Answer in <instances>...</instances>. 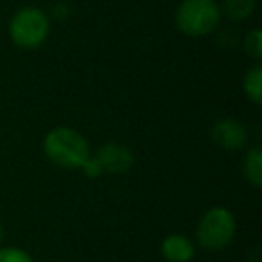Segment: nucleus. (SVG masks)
Here are the masks:
<instances>
[{
	"label": "nucleus",
	"mask_w": 262,
	"mask_h": 262,
	"mask_svg": "<svg viewBox=\"0 0 262 262\" xmlns=\"http://www.w3.org/2000/svg\"><path fill=\"white\" fill-rule=\"evenodd\" d=\"M243 88L246 97L253 102L255 106H258L262 102V67L253 65L251 69L246 70L243 79Z\"/></svg>",
	"instance_id": "obj_9"
},
{
	"label": "nucleus",
	"mask_w": 262,
	"mask_h": 262,
	"mask_svg": "<svg viewBox=\"0 0 262 262\" xmlns=\"http://www.w3.org/2000/svg\"><path fill=\"white\" fill-rule=\"evenodd\" d=\"M243 172L244 178L255 187L260 189L262 185V149L260 147H251L243 158Z\"/></svg>",
	"instance_id": "obj_8"
},
{
	"label": "nucleus",
	"mask_w": 262,
	"mask_h": 262,
	"mask_svg": "<svg viewBox=\"0 0 262 262\" xmlns=\"http://www.w3.org/2000/svg\"><path fill=\"white\" fill-rule=\"evenodd\" d=\"M243 49L251 59L258 61L262 56V31L258 27L251 29L250 33L244 36V41H243Z\"/></svg>",
	"instance_id": "obj_11"
},
{
	"label": "nucleus",
	"mask_w": 262,
	"mask_h": 262,
	"mask_svg": "<svg viewBox=\"0 0 262 262\" xmlns=\"http://www.w3.org/2000/svg\"><path fill=\"white\" fill-rule=\"evenodd\" d=\"M162 255L167 262H190L196 255V246L189 237L171 233L162 241Z\"/></svg>",
	"instance_id": "obj_7"
},
{
	"label": "nucleus",
	"mask_w": 262,
	"mask_h": 262,
	"mask_svg": "<svg viewBox=\"0 0 262 262\" xmlns=\"http://www.w3.org/2000/svg\"><path fill=\"white\" fill-rule=\"evenodd\" d=\"M257 8V0H225L223 11L233 22H243L250 18Z\"/></svg>",
	"instance_id": "obj_10"
},
{
	"label": "nucleus",
	"mask_w": 262,
	"mask_h": 262,
	"mask_svg": "<svg viewBox=\"0 0 262 262\" xmlns=\"http://www.w3.org/2000/svg\"><path fill=\"white\" fill-rule=\"evenodd\" d=\"M237 221L228 208L214 207L201 215L196 228L198 244L207 251H221L232 244Z\"/></svg>",
	"instance_id": "obj_3"
},
{
	"label": "nucleus",
	"mask_w": 262,
	"mask_h": 262,
	"mask_svg": "<svg viewBox=\"0 0 262 262\" xmlns=\"http://www.w3.org/2000/svg\"><path fill=\"white\" fill-rule=\"evenodd\" d=\"M67 15H69V6L67 4L59 2V4H56L54 8H52V16H54V18H65Z\"/></svg>",
	"instance_id": "obj_14"
},
{
	"label": "nucleus",
	"mask_w": 262,
	"mask_h": 262,
	"mask_svg": "<svg viewBox=\"0 0 262 262\" xmlns=\"http://www.w3.org/2000/svg\"><path fill=\"white\" fill-rule=\"evenodd\" d=\"M0 262H34L27 251L20 250V248H0Z\"/></svg>",
	"instance_id": "obj_12"
},
{
	"label": "nucleus",
	"mask_w": 262,
	"mask_h": 262,
	"mask_svg": "<svg viewBox=\"0 0 262 262\" xmlns=\"http://www.w3.org/2000/svg\"><path fill=\"white\" fill-rule=\"evenodd\" d=\"M174 20L176 27L185 36L201 38L217 29L221 22V9L215 0H182Z\"/></svg>",
	"instance_id": "obj_2"
},
{
	"label": "nucleus",
	"mask_w": 262,
	"mask_h": 262,
	"mask_svg": "<svg viewBox=\"0 0 262 262\" xmlns=\"http://www.w3.org/2000/svg\"><path fill=\"white\" fill-rule=\"evenodd\" d=\"M43 153L54 165L63 169H81L88 157V140L74 127L59 126L47 133L43 139Z\"/></svg>",
	"instance_id": "obj_1"
},
{
	"label": "nucleus",
	"mask_w": 262,
	"mask_h": 262,
	"mask_svg": "<svg viewBox=\"0 0 262 262\" xmlns=\"http://www.w3.org/2000/svg\"><path fill=\"white\" fill-rule=\"evenodd\" d=\"M95 158L101 164L102 171L110 172V174H124L135 164V157H133L129 147L115 142L104 144L97 151Z\"/></svg>",
	"instance_id": "obj_6"
},
{
	"label": "nucleus",
	"mask_w": 262,
	"mask_h": 262,
	"mask_svg": "<svg viewBox=\"0 0 262 262\" xmlns=\"http://www.w3.org/2000/svg\"><path fill=\"white\" fill-rule=\"evenodd\" d=\"M2 241H4V226L0 223V244H2Z\"/></svg>",
	"instance_id": "obj_15"
},
{
	"label": "nucleus",
	"mask_w": 262,
	"mask_h": 262,
	"mask_svg": "<svg viewBox=\"0 0 262 262\" xmlns=\"http://www.w3.org/2000/svg\"><path fill=\"white\" fill-rule=\"evenodd\" d=\"M49 31H51V20L47 13L33 6L18 9L9 22L11 41L16 47L26 49V51H33L43 45L49 36Z\"/></svg>",
	"instance_id": "obj_4"
},
{
	"label": "nucleus",
	"mask_w": 262,
	"mask_h": 262,
	"mask_svg": "<svg viewBox=\"0 0 262 262\" xmlns=\"http://www.w3.org/2000/svg\"><path fill=\"white\" fill-rule=\"evenodd\" d=\"M212 140L217 147L225 151H241L246 146L248 140V131L239 120L226 117L221 119L212 126Z\"/></svg>",
	"instance_id": "obj_5"
},
{
	"label": "nucleus",
	"mask_w": 262,
	"mask_h": 262,
	"mask_svg": "<svg viewBox=\"0 0 262 262\" xmlns=\"http://www.w3.org/2000/svg\"><path fill=\"white\" fill-rule=\"evenodd\" d=\"M81 171H83L88 178H99V176L104 172V171H102V167H101V164H99L95 157H88L86 160H84V164L81 165Z\"/></svg>",
	"instance_id": "obj_13"
}]
</instances>
